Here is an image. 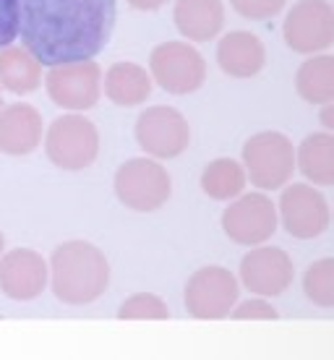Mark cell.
Listing matches in <instances>:
<instances>
[{
  "label": "cell",
  "mask_w": 334,
  "mask_h": 360,
  "mask_svg": "<svg viewBox=\"0 0 334 360\" xmlns=\"http://www.w3.org/2000/svg\"><path fill=\"white\" fill-rule=\"evenodd\" d=\"M238 292H240V285L233 271L225 266H204L188 277L183 300H186V311L193 319L219 321L233 314Z\"/></svg>",
  "instance_id": "7"
},
{
  "label": "cell",
  "mask_w": 334,
  "mask_h": 360,
  "mask_svg": "<svg viewBox=\"0 0 334 360\" xmlns=\"http://www.w3.org/2000/svg\"><path fill=\"white\" fill-rule=\"evenodd\" d=\"M131 8L136 11H144V13H152V11H160L165 3H170V0H126Z\"/></svg>",
  "instance_id": "28"
},
{
  "label": "cell",
  "mask_w": 334,
  "mask_h": 360,
  "mask_svg": "<svg viewBox=\"0 0 334 360\" xmlns=\"http://www.w3.org/2000/svg\"><path fill=\"white\" fill-rule=\"evenodd\" d=\"M288 0H230L235 13H240L248 21H269L282 13Z\"/></svg>",
  "instance_id": "25"
},
{
  "label": "cell",
  "mask_w": 334,
  "mask_h": 360,
  "mask_svg": "<svg viewBox=\"0 0 334 360\" xmlns=\"http://www.w3.org/2000/svg\"><path fill=\"white\" fill-rule=\"evenodd\" d=\"M243 167L259 191L285 188L298 167L295 146L280 131H262L243 144Z\"/></svg>",
  "instance_id": "4"
},
{
  "label": "cell",
  "mask_w": 334,
  "mask_h": 360,
  "mask_svg": "<svg viewBox=\"0 0 334 360\" xmlns=\"http://www.w3.org/2000/svg\"><path fill=\"white\" fill-rule=\"evenodd\" d=\"M136 144L154 160H175L191 144V126L181 110L167 105L146 108L136 117Z\"/></svg>",
  "instance_id": "10"
},
{
  "label": "cell",
  "mask_w": 334,
  "mask_h": 360,
  "mask_svg": "<svg viewBox=\"0 0 334 360\" xmlns=\"http://www.w3.org/2000/svg\"><path fill=\"white\" fill-rule=\"evenodd\" d=\"M45 89L53 105L68 112H84L94 108L102 97V68L94 63V58L50 65L45 76Z\"/></svg>",
  "instance_id": "8"
},
{
  "label": "cell",
  "mask_w": 334,
  "mask_h": 360,
  "mask_svg": "<svg viewBox=\"0 0 334 360\" xmlns=\"http://www.w3.org/2000/svg\"><path fill=\"white\" fill-rule=\"evenodd\" d=\"M280 227V212L266 193H240L222 212V230L238 245H262Z\"/></svg>",
  "instance_id": "9"
},
{
  "label": "cell",
  "mask_w": 334,
  "mask_h": 360,
  "mask_svg": "<svg viewBox=\"0 0 334 360\" xmlns=\"http://www.w3.org/2000/svg\"><path fill=\"white\" fill-rule=\"evenodd\" d=\"M245 183H248L245 167L230 157L212 160L201 172V191L212 201H233L243 193Z\"/></svg>",
  "instance_id": "22"
},
{
  "label": "cell",
  "mask_w": 334,
  "mask_h": 360,
  "mask_svg": "<svg viewBox=\"0 0 334 360\" xmlns=\"http://www.w3.org/2000/svg\"><path fill=\"white\" fill-rule=\"evenodd\" d=\"M42 84V63L27 47H0V86L13 94H29Z\"/></svg>",
  "instance_id": "20"
},
{
  "label": "cell",
  "mask_w": 334,
  "mask_h": 360,
  "mask_svg": "<svg viewBox=\"0 0 334 360\" xmlns=\"http://www.w3.org/2000/svg\"><path fill=\"white\" fill-rule=\"evenodd\" d=\"M295 91L308 105L334 99V55H311L295 73Z\"/></svg>",
  "instance_id": "21"
},
{
  "label": "cell",
  "mask_w": 334,
  "mask_h": 360,
  "mask_svg": "<svg viewBox=\"0 0 334 360\" xmlns=\"http://www.w3.org/2000/svg\"><path fill=\"white\" fill-rule=\"evenodd\" d=\"M0 110H3V86H0Z\"/></svg>",
  "instance_id": "31"
},
{
  "label": "cell",
  "mask_w": 334,
  "mask_h": 360,
  "mask_svg": "<svg viewBox=\"0 0 334 360\" xmlns=\"http://www.w3.org/2000/svg\"><path fill=\"white\" fill-rule=\"evenodd\" d=\"M152 73L136 63H113L105 73V97L120 108L144 105L152 94Z\"/></svg>",
  "instance_id": "18"
},
{
  "label": "cell",
  "mask_w": 334,
  "mask_h": 360,
  "mask_svg": "<svg viewBox=\"0 0 334 360\" xmlns=\"http://www.w3.org/2000/svg\"><path fill=\"white\" fill-rule=\"evenodd\" d=\"M50 285V262L32 248H13L0 256V292L11 300H34Z\"/></svg>",
  "instance_id": "14"
},
{
  "label": "cell",
  "mask_w": 334,
  "mask_h": 360,
  "mask_svg": "<svg viewBox=\"0 0 334 360\" xmlns=\"http://www.w3.org/2000/svg\"><path fill=\"white\" fill-rule=\"evenodd\" d=\"M293 277H295L293 259L288 251L274 245H251V251L240 262V282L253 295H282L293 285Z\"/></svg>",
  "instance_id": "13"
},
{
  "label": "cell",
  "mask_w": 334,
  "mask_h": 360,
  "mask_svg": "<svg viewBox=\"0 0 334 360\" xmlns=\"http://www.w3.org/2000/svg\"><path fill=\"white\" fill-rule=\"evenodd\" d=\"M277 212H280V222L288 230V235L298 238V240H314L332 222L329 204L314 183L285 186Z\"/></svg>",
  "instance_id": "12"
},
{
  "label": "cell",
  "mask_w": 334,
  "mask_h": 360,
  "mask_svg": "<svg viewBox=\"0 0 334 360\" xmlns=\"http://www.w3.org/2000/svg\"><path fill=\"white\" fill-rule=\"evenodd\" d=\"M42 115L39 110L16 102L0 110V152L8 157H27L42 144Z\"/></svg>",
  "instance_id": "15"
},
{
  "label": "cell",
  "mask_w": 334,
  "mask_h": 360,
  "mask_svg": "<svg viewBox=\"0 0 334 360\" xmlns=\"http://www.w3.org/2000/svg\"><path fill=\"white\" fill-rule=\"evenodd\" d=\"M0 319H3V316H0Z\"/></svg>",
  "instance_id": "32"
},
{
  "label": "cell",
  "mask_w": 334,
  "mask_h": 360,
  "mask_svg": "<svg viewBox=\"0 0 334 360\" xmlns=\"http://www.w3.org/2000/svg\"><path fill=\"white\" fill-rule=\"evenodd\" d=\"M175 27L188 42H209L225 27L222 0H175Z\"/></svg>",
  "instance_id": "17"
},
{
  "label": "cell",
  "mask_w": 334,
  "mask_h": 360,
  "mask_svg": "<svg viewBox=\"0 0 334 360\" xmlns=\"http://www.w3.org/2000/svg\"><path fill=\"white\" fill-rule=\"evenodd\" d=\"M45 154L47 160L60 170H86L94 165L97 154H100L97 126L79 112L55 117L45 134Z\"/></svg>",
  "instance_id": "5"
},
{
  "label": "cell",
  "mask_w": 334,
  "mask_h": 360,
  "mask_svg": "<svg viewBox=\"0 0 334 360\" xmlns=\"http://www.w3.org/2000/svg\"><path fill=\"white\" fill-rule=\"evenodd\" d=\"M115 196L134 212H157L172 196V178L154 157H134L117 167Z\"/></svg>",
  "instance_id": "3"
},
{
  "label": "cell",
  "mask_w": 334,
  "mask_h": 360,
  "mask_svg": "<svg viewBox=\"0 0 334 360\" xmlns=\"http://www.w3.org/2000/svg\"><path fill=\"white\" fill-rule=\"evenodd\" d=\"M3 248H6V238H3V233H0V256H3Z\"/></svg>",
  "instance_id": "30"
},
{
  "label": "cell",
  "mask_w": 334,
  "mask_h": 360,
  "mask_svg": "<svg viewBox=\"0 0 334 360\" xmlns=\"http://www.w3.org/2000/svg\"><path fill=\"white\" fill-rule=\"evenodd\" d=\"M319 120H321V126H324L326 131H332L334 134V99L332 102H326V105H321V115H319Z\"/></svg>",
  "instance_id": "29"
},
{
  "label": "cell",
  "mask_w": 334,
  "mask_h": 360,
  "mask_svg": "<svg viewBox=\"0 0 334 360\" xmlns=\"http://www.w3.org/2000/svg\"><path fill=\"white\" fill-rule=\"evenodd\" d=\"M117 319H123V321H165V319H170V308L154 292H136L120 303Z\"/></svg>",
  "instance_id": "24"
},
{
  "label": "cell",
  "mask_w": 334,
  "mask_h": 360,
  "mask_svg": "<svg viewBox=\"0 0 334 360\" xmlns=\"http://www.w3.org/2000/svg\"><path fill=\"white\" fill-rule=\"evenodd\" d=\"M149 73L167 94L183 97V94H193L204 86L207 60L191 42L172 39V42H162L152 50Z\"/></svg>",
  "instance_id": "6"
},
{
  "label": "cell",
  "mask_w": 334,
  "mask_h": 360,
  "mask_svg": "<svg viewBox=\"0 0 334 360\" xmlns=\"http://www.w3.org/2000/svg\"><path fill=\"white\" fill-rule=\"evenodd\" d=\"M217 63L233 79H253L266 63V50L253 32H230L217 42Z\"/></svg>",
  "instance_id": "16"
},
{
  "label": "cell",
  "mask_w": 334,
  "mask_h": 360,
  "mask_svg": "<svg viewBox=\"0 0 334 360\" xmlns=\"http://www.w3.org/2000/svg\"><path fill=\"white\" fill-rule=\"evenodd\" d=\"M21 34V0H0V47L13 45Z\"/></svg>",
  "instance_id": "27"
},
{
  "label": "cell",
  "mask_w": 334,
  "mask_h": 360,
  "mask_svg": "<svg viewBox=\"0 0 334 360\" xmlns=\"http://www.w3.org/2000/svg\"><path fill=\"white\" fill-rule=\"evenodd\" d=\"M235 321H274L277 319V308L271 306L266 297H248L243 303H235L233 314Z\"/></svg>",
  "instance_id": "26"
},
{
  "label": "cell",
  "mask_w": 334,
  "mask_h": 360,
  "mask_svg": "<svg viewBox=\"0 0 334 360\" xmlns=\"http://www.w3.org/2000/svg\"><path fill=\"white\" fill-rule=\"evenodd\" d=\"M110 288L108 256L89 240H68L50 256V290L65 306H89Z\"/></svg>",
  "instance_id": "2"
},
{
  "label": "cell",
  "mask_w": 334,
  "mask_h": 360,
  "mask_svg": "<svg viewBox=\"0 0 334 360\" xmlns=\"http://www.w3.org/2000/svg\"><path fill=\"white\" fill-rule=\"evenodd\" d=\"M285 45L298 55L324 53L334 45V6L326 0H298L282 24Z\"/></svg>",
  "instance_id": "11"
},
{
  "label": "cell",
  "mask_w": 334,
  "mask_h": 360,
  "mask_svg": "<svg viewBox=\"0 0 334 360\" xmlns=\"http://www.w3.org/2000/svg\"><path fill=\"white\" fill-rule=\"evenodd\" d=\"M115 0H21V45L42 65L91 60L115 29Z\"/></svg>",
  "instance_id": "1"
},
{
  "label": "cell",
  "mask_w": 334,
  "mask_h": 360,
  "mask_svg": "<svg viewBox=\"0 0 334 360\" xmlns=\"http://www.w3.org/2000/svg\"><path fill=\"white\" fill-rule=\"evenodd\" d=\"M295 162L303 178L311 180L314 186H334V134L321 131V134L306 136L300 146L295 149Z\"/></svg>",
  "instance_id": "19"
},
{
  "label": "cell",
  "mask_w": 334,
  "mask_h": 360,
  "mask_svg": "<svg viewBox=\"0 0 334 360\" xmlns=\"http://www.w3.org/2000/svg\"><path fill=\"white\" fill-rule=\"evenodd\" d=\"M303 292L319 308H334V259H319L303 274Z\"/></svg>",
  "instance_id": "23"
}]
</instances>
